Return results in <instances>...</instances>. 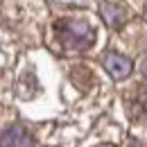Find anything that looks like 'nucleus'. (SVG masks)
<instances>
[{
	"mask_svg": "<svg viewBox=\"0 0 147 147\" xmlns=\"http://www.w3.org/2000/svg\"><path fill=\"white\" fill-rule=\"evenodd\" d=\"M0 147H36V140L25 127L11 125L0 134Z\"/></svg>",
	"mask_w": 147,
	"mask_h": 147,
	"instance_id": "f03ea898",
	"label": "nucleus"
},
{
	"mask_svg": "<svg viewBox=\"0 0 147 147\" xmlns=\"http://www.w3.org/2000/svg\"><path fill=\"white\" fill-rule=\"evenodd\" d=\"M134 97L136 100L131 104H136V111H131V118L143 120V118H147V91H138Z\"/></svg>",
	"mask_w": 147,
	"mask_h": 147,
	"instance_id": "39448f33",
	"label": "nucleus"
},
{
	"mask_svg": "<svg viewBox=\"0 0 147 147\" xmlns=\"http://www.w3.org/2000/svg\"><path fill=\"white\" fill-rule=\"evenodd\" d=\"M143 16H145V20H147V7H145V14H143Z\"/></svg>",
	"mask_w": 147,
	"mask_h": 147,
	"instance_id": "6e6552de",
	"label": "nucleus"
},
{
	"mask_svg": "<svg viewBox=\"0 0 147 147\" xmlns=\"http://www.w3.org/2000/svg\"><path fill=\"white\" fill-rule=\"evenodd\" d=\"M55 30H57V38H59L63 50L84 52V50L93 48V43H95V30L86 20L63 18V20H57Z\"/></svg>",
	"mask_w": 147,
	"mask_h": 147,
	"instance_id": "f257e3e1",
	"label": "nucleus"
},
{
	"mask_svg": "<svg viewBox=\"0 0 147 147\" xmlns=\"http://www.w3.org/2000/svg\"><path fill=\"white\" fill-rule=\"evenodd\" d=\"M104 68H107V73L113 77V79H127L131 70H134V63H131V59H127L125 55H120V52H109V55L104 57Z\"/></svg>",
	"mask_w": 147,
	"mask_h": 147,
	"instance_id": "7ed1b4c3",
	"label": "nucleus"
},
{
	"mask_svg": "<svg viewBox=\"0 0 147 147\" xmlns=\"http://www.w3.org/2000/svg\"><path fill=\"white\" fill-rule=\"evenodd\" d=\"M140 70H143V77L147 79V59H145V63H143V68H140Z\"/></svg>",
	"mask_w": 147,
	"mask_h": 147,
	"instance_id": "423d86ee",
	"label": "nucleus"
},
{
	"mask_svg": "<svg viewBox=\"0 0 147 147\" xmlns=\"http://www.w3.org/2000/svg\"><path fill=\"white\" fill-rule=\"evenodd\" d=\"M100 11H102L104 23L109 25L111 30H120V27H125V23H127V11H125V7L113 5V2H102Z\"/></svg>",
	"mask_w": 147,
	"mask_h": 147,
	"instance_id": "20e7f679",
	"label": "nucleus"
},
{
	"mask_svg": "<svg viewBox=\"0 0 147 147\" xmlns=\"http://www.w3.org/2000/svg\"><path fill=\"white\" fill-rule=\"evenodd\" d=\"M129 147H145V145H140V143H131Z\"/></svg>",
	"mask_w": 147,
	"mask_h": 147,
	"instance_id": "0eeeda50",
	"label": "nucleus"
}]
</instances>
